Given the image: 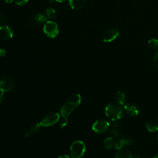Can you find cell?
I'll return each mask as SVG.
<instances>
[{
	"mask_svg": "<svg viewBox=\"0 0 158 158\" xmlns=\"http://www.w3.org/2000/svg\"><path fill=\"white\" fill-rule=\"evenodd\" d=\"M81 102V96L79 94H74L70 96L60 108V114L67 117L77 107Z\"/></svg>",
	"mask_w": 158,
	"mask_h": 158,
	"instance_id": "6da1fadb",
	"label": "cell"
},
{
	"mask_svg": "<svg viewBox=\"0 0 158 158\" xmlns=\"http://www.w3.org/2000/svg\"><path fill=\"white\" fill-rule=\"evenodd\" d=\"M105 114L113 121L118 120L123 116V109L119 104L110 103L105 107Z\"/></svg>",
	"mask_w": 158,
	"mask_h": 158,
	"instance_id": "7a4b0ae2",
	"label": "cell"
},
{
	"mask_svg": "<svg viewBox=\"0 0 158 158\" xmlns=\"http://www.w3.org/2000/svg\"><path fill=\"white\" fill-rule=\"evenodd\" d=\"M86 150L85 143L81 141H75L72 143L70 148V153L72 158L81 157Z\"/></svg>",
	"mask_w": 158,
	"mask_h": 158,
	"instance_id": "3957f363",
	"label": "cell"
},
{
	"mask_svg": "<svg viewBox=\"0 0 158 158\" xmlns=\"http://www.w3.org/2000/svg\"><path fill=\"white\" fill-rule=\"evenodd\" d=\"M44 33L49 38H55L59 33L57 24L52 21H48L43 27Z\"/></svg>",
	"mask_w": 158,
	"mask_h": 158,
	"instance_id": "277c9868",
	"label": "cell"
},
{
	"mask_svg": "<svg viewBox=\"0 0 158 158\" xmlns=\"http://www.w3.org/2000/svg\"><path fill=\"white\" fill-rule=\"evenodd\" d=\"M60 115L56 112H49L47 114L40 123L41 127H50L58 122Z\"/></svg>",
	"mask_w": 158,
	"mask_h": 158,
	"instance_id": "5b68a950",
	"label": "cell"
},
{
	"mask_svg": "<svg viewBox=\"0 0 158 158\" xmlns=\"http://www.w3.org/2000/svg\"><path fill=\"white\" fill-rule=\"evenodd\" d=\"M14 79L10 76H5L0 80V91L5 93L11 91L15 86Z\"/></svg>",
	"mask_w": 158,
	"mask_h": 158,
	"instance_id": "8992f818",
	"label": "cell"
},
{
	"mask_svg": "<svg viewBox=\"0 0 158 158\" xmlns=\"http://www.w3.org/2000/svg\"><path fill=\"white\" fill-rule=\"evenodd\" d=\"M110 127V123L108 121L101 119L96 120L92 126L93 130L97 133H106Z\"/></svg>",
	"mask_w": 158,
	"mask_h": 158,
	"instance_id": "52a82bcc",
	"label": "cell"
},
{
	"mask_svg": "<svg viewBox=\"0 0 158 158\" xmlns=\"http://www.w3.org/2000/svg\"><path fill=\"white\" fill-rule=\"evenodd\" d=\"M119 31L116 28L107 30L102 36V40L106 43H110L115 40L119 36Z\"/></svg>",
	"mask_w": 158,
	"mask_h": 158,
	"instance_id": "ba28073f",
	"label": "cell"
},
{
	"mask_svg": "<svg viewBox=\"0 0 158 158\" xmlns=\"http://www.w3.org/2000/svg\"><path fill=\"white\" fill-rule=\"evenodd\" d=\"M13 32L10 27L6 25L0 27V38L2 40L7 41L12 38Z\"/></svg>",
	"mask_w": 158,
	"mask_h": 158,
	"instance_id": "9c48e42d",
	"label": "cell"
},
{
	"mask_svg": "<svg viewBox=\"0 0 158 158\" xmlns=\"http://www.w3.org/2000/svg\"><path fill=\"white\" fill-rule=\"evenodd\" d=\"M123 109L125 112L130 116H136L139 114V110L137 107L131 103L124 104Z\"/></svg>",
	"mask_w": 158,
	"mask_h": 158,
	"instance_id": "30bf717a",
	"label": "cell"
},
{
	"mask_svg": "<svg viewBox=\"0 0 158 158\" xmlns=\"http://www.w3.org/2000/svg\"><path fill=\"white\" fill-rule=\"evenodd\" d=\"M85 0H69V4L74 10L81 9L85 5Z\"/></svg>",
	"mask_w": 158,
	"mask_h": 158,
	"instance_id": "8fae6325",
	"label": "cell"
},
{
	"mask_svg": "<svg viewBox=\"0 0 158 158\" xmlns=\"http://www.w3.org/2000/svg\"><path fill=\"white\" fill-rule=\"evenodd\" d=\"M130 143H131L130 139H126V138H122L115 141L114 146L117 149H122L123 146H127L130 145Z\"/></svg>",
	"mask_w": 158,
	"mask_h": 158,
	"instance_id": "7c38bea8",
	"label": "cell"
},
{
	"mask_svg": "<svg viewBox=\"0 0 158 158\" xmlns=\"http://www.w3.org/2000/svg\"><path fill=\"white\" fill-rule=\"evenodd\" d=\"M115 158H133L131 153L127 149H120L117 152Z\"/></svg>",
	"mask_w": 158,
	"mask_h": 158,
	"instance_id": "4fadbf2b",
	"label": "cell"
},
{
	"mask_svg": "<svg viewBox=\"0 0 158 158\" xmlns=\"http://www.w3.org/2000/svg\"><path fill=\"white\" fill-rule=\"evenodd\" d=\"M41 125H40V123H34L33 125H32L31 126V127L28 129V130L27 131L26 134H25V136L26 137H28L37 132H38L40 130Z\"/></svg>",
	"mask_w": 158,
	"mask_h": 158,
	"instance_id": "5bb4252c",
	"label": "cell"
},
{
	"mask_svg": "<svg viewBox=\"0 0 158 158\" xmlns=\"http://www.w3.org/2000/svg\"><path fill=\"white\" fill-rule=\"evenodd\" d=\"M146 128L150 132H156L158 131V124L153 120H149L146 123Z\"/></svg>",
	"mask_w": 158,
	"mask_h": 158,
	"instance_id": "9a60e30c",
	"label": "cell"
},
{
	"mask_svg": "<svg viewBox=\"0 0 158 158\" xmlns=\"http://www.w3.org/2000/svg\"><path fill=\"white\" fill-rule=\"evenodd\" d=\"M115 101L119 105H123L126 101L125 94L122 91H117L115 94Z\"/></svg>",
	"mask_w": 158,
	"mask_h": 158,
	"instance_id": "2e32d148",
	"label": "cell"
},
{
	"mask_svg": "<svg viewBox=\"0 0 158 158\" xmlns=\"http://www.w3.org/2000/svg\"><path fill=\"white\" fill-rule=\"evenodd\" d=\"M114 139L112 137H108L104 141V147L106 149H110L114 146Z\"/></svg>",
	"mask_w": 158,
	"mask_h": 158,
	"instance_id": "e0dca14e",
	"label": "cell"
},
{
	"mask_svg": "<svg viewBox=\"0 0 158 158\" xmlns=\"http://www.w3.org/2000/svg\"><path fill=\"white\" fill-rule=\"evenodd\" d=\"M58 122H59V124L60 128H62L65 127L67 125V123H68V119H67L66 116L60 114Z\"/></svg>",
	"mask_w": 158,
	"mask_h": 158,
	"instance_id": "ac0fdd59",
	"label": "cell"
},
{
	"mask_svg": "<svg viewBox=\"0 0 158 158\" xmlns=\"http://www.w3.org/2000/svg\"><path fill=\"white\" fill-rule=\"evenodd\" d=\"M149 46L153 49H158V40L152 38L148 41Z\"/></svg>",
	"mask_w": 158,
	"mask_h": 158,
	"instance_id": "d6986e66",
	"label": "cell"
},
{
	"mask_svg": "<svg viewBox=\"0 0 158 158\" xmlns=\"http://www.w3.org/2000/svg\"><path fill=\"white\" fill-rule=\"evenodd\" d=\"M46 19H47L46 17L41 14H36L35 17V20L36 21V22H37L38 23H41L46 22Z\"/></svg>",
	"mask_w": 158,
	"mask_h": 158,
	"instance_id": "ffe728a7",
	"label": "cell"
},
{
	"mask_svg": "<svg viewBox=\"0 0 158 158\" xmlns=\"http://www.w3.org/2000/svg\"><path fill=\"white\" fill-rule=\"evenodd\" d=\"M46 15L50 19H54L56 17V11L52 8H48L46 9Z\"/></svg>",
	"mask_w": 158,
	"mask_h": 158,
	"instance_id": "44dd1931",
	"label": "cell"
},
{
	"mask_svg": "<svg viewBox=\"0 0 158 158\" xmlns=\"http://www.w3.org/2000/svg\"><path fill=\"white\" fill-rule=\"evenodd\" d=\"M153 63L154 65L158 68V51L154 54L153 57Z\"/></svg>",
	"mask_w": 158,
	"mask_h": 158,
	"instance_id": "7402d4cb",
	"label": "cell"
},
{
	"mask_svg": "<svg viewBox=\"0 0 158 158\" xmlns=\"http://www.w3.org/2000/svg\"><path fill=\"white\" fill-rule=\"evenodd\" d=\"M28 0H15V4L19 6H23L25 5L28 2Z\"/></svg>",
	"mask_w": 158,
	"mask_h": 158,
	"instance_id": "603a6c76",
	"label": "cell"
},
{
	"mask_svg": "<svg viewBox=\"0 0 158 158\" xmlns=\"http://www.w3.org/2000/svg\"><path fill=\"white\" fill-rule=\"evenodd\" d=\"M4 100V92L0 91V104L2 103Z\"/></svg>",
	"mask_w": 158,
	"mask_h": 158,
	"instance_id": "cb8c5ba5",
	"label": "cell"
},
{
	"mask_svg": "<svg viewBox=\"0 0 158 158\" xmlns=\"http://www.w3.org/2000/svg\"><path fill=\"white\" fill-rule=\"evenodd\" d=\"M6 51L4 49L1 48L0 49V56L4 57L6 56Z\"/></svg>",
	"mask_w": 158,
	"mask_h": 158,
	"instance_id": "d4e9b609",
	"label": "cell"
},
{
	"mask_svg": "<svg viewBox=\"0 0 158 158\" xmlns=\"http://www.w3.org/2000/svg\"><path fill=\"white\" fill-rule=\"evenodd\" d=\"M58 158H70V157L67 155H61Z\"/></svg>",
	"mask_w": 158,
	"mask_h": 158,
	"instance_id": "484cf974",
	"label": "cell"
},
{
	"mask_svg": "<svg viewBox=\"0 0 158 158\" xmlns=\"http://www.w3.org/2000/svg\"><path fill=\"white\" fill-rule=\"evenodd\" d=\"M4 2H7V3H11V2H12L14 0H3Z\"/></svg>",
	"mask_w": 158,
	"mask_h": 158,
	"instance_id": "4316f807",
	"label": "cell"
},
{
	"mask_svg": "<svg viewBox=\"0 0 158 158\" xmlns=\"http://www.w3.org/2000/svg\"><path fill=\"white\" fill-rule=\"evenodd\" d=\"M54 1H57V2H63V1H65V0H54Z\"/></svg>",
	"mask_w": 158,
	"mask_h": 158,
	"instance_id": "83f0119b",
	"label": "cell"
},
{
	"mask_svg": "<svg viewBox=\"0 0 158 158\" xmlns=\"http://www.w3.org/2000/svg\"><path fill=\"white\" fill-rule=\"evenodd\" d=\"M152 158H158V154H156Z\"/></svg>",
	"mask_w": 158,
	"mask_h": 158,
	"instance_id": "f1b7e54d",
	"label": "cell"
},
{
	"mask_svg": "<svg viewBox=\"0 0 158 158\" xmlns=\"http://www.w3.org/2000/svg\"><path fill=\"white\" fill-rule=\"evenodd\" d=\"M133 158H141L140 157H138V156H135Z\"/></svg>",
	"mask_w": 158,
	"mask_h": 158,
	"instance_id": "f546056e",
	"label": "cell"
},
{
	"mask_svg": "<svg viewBox=\"0 0 158 158\" xmlns=\"http://www.w3.org/2000/svg\"><path fill=\"white\" fill-rule=\"evenodd\" d=\"M157 139H158V133H157Z\"/></svg>",
	"mask_w": 158,
	"mask_h": 158,
	"instance_id": "4dcf8cb0",
	"label": "cell"
},
{
	"mask_svg": "<svg viewBox=\"0 0 158 158\" xmlns=\"http://www.w3.org/2000/svg\"><path fill=\"white\" fill-rule=\"evenodd\" d=\"M157 121H158V117H157Z\"/></svg>",
	"mask_w": 158,
	"mask_h": 158,
	"instance_id": "1f68e13d",
	"label": "cell"
}]
</instances>
